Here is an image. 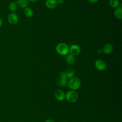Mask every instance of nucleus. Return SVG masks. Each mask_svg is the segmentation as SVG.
<instances>
[{"mask_svg":"<svg viewBox=\"0 0 122 122\" xmlns=\"http://www.w3.org/2000/svg\"><path fill=\"white\" fill-rule=\"evenodd\" d=\"M17 6L21 8H25L27 7L29 5V0H16L15 2Z\"/></svg>","mask_w":122,"mask_h":122,"instance_id":"10","label":"nucleus"},{"mask_svg":"<svg viewBox=\"0 0 122 122\" xmlns=\"http://www.w3.org/2000/svg\"><path fill=\"white\" fill-rule=\"evenodd\" d=\"M96 69L100 71L104 70L106 68V65L105 62L102 60L99 59L95 61L94 64Z\"/></svg>","mask_w":122,"mask_h":122,"instance_id":"5","label":"nucleus"},{"mask_svg":"<svg viewBox=\"0 0 122 122\" xmlns=\"http://www.w3.org/2000/svg\"><path fill=\"white\" fill-rule=\"evenodd\" d=\"M56 51L60 55H66L69 52V47L67 44L61 42L56 46Z\"/></svg>","mask_w":122,"mask_h":122,"instance_id":"1","label":"nucleus"},{"mask_svg":"<svg viewBox=\"0 0 122 122\" xmlns=\"http://www.w3.org/2000/svg\"><path fill=\"white\" fill-rule=\"evenodd\" d=\"M56 99L58 101H62L65 99V93L61 90H57L54 93Z\"/></svg>","mask_w":122,"mask_h":122,"instance_id":"7","label":"nucleus"},{"mask_svg":"<svg viewBox=\"0 0 122 122\" xmlns=\"http://www.w3.org/2000/svg\"><path fill=\"white\" fill-rule=\"evenodd\" d=\"M66 55L67 56L66 57L65 60H66L67 63L68 64H70V65L73 64L75 61L74 56L71 55V54H68Z\"/></svg>","mask_w":122,"mask_h":122,"instance_id":"13","label":"nucleus"},{"mask_svg":"<svg viewBox=\"0 0 122 122\" xmlns=\"http://www.w3.org/2000/svg\"><path fill=\"white\" fill-rule=\"evenodd\" d=\"M114 14L117 19L121 20L122 19V8L118 7L115 8L114 11Z\"/></svg>","mask_w":122,"mask_h":122,"instance_id":"11","label":"nucleus"},{"mask_svg":"<svg viewBox=\"0 0 122 122\" xmlns=\"http://www.w3.org/2000/svg\"><path fill=\"white\" fill-rule=\"evenodd\" d=\"M99 0H88V1L92 3H96V2H97Z\"/></svg>","mask_w":122,"mask_h":122,"instance_id":"20","label":"nucleus"},{"mask_svg":"<svg viewBox=\"0 0 122 122\" xmlns=\"http://www.w3.org/2000/svg\"><path fill=\"white\" fill-rule=\"evenodd\" d=\"M66 73L67 78H69V79H71V78H73L74 75V71H73V70H72L71 69H70V68L67 69V70H66Z\"/></svg>","mask_w":122,"mask_h":122,"instance_id":"16","label":"nucleus"},{"mask_svg":"<svg viewBox=\"0 0 122 122\" xmlns=\"http://www.w3.org/2000/svg\"><path fill=\"white\" fill-rule=\"evenodd\" d=\"M2 24H3V21L2 19L0 18V27L2 25Z\"/></svg>","mask_w":122,"mask_h":122,"instance_id":"22","label":"nucleus"},{"mask_svg":"<svg viewBox=\"0 0 122 122\" xmlns=\"http://www.w3.org/2000/svg\"><path fill=\"white\" fill-rule=\"evenodd\" d=\"M69 52L70 54L73 56H77L81 52L80 47L76 44L72 45L69 48Z\"/></svg>","mask_w":122,"mask_h":122,"instance_id":"6","label":"nucleus"},{"mask_svg":"<svg viewBox=\"0 0 122 122\" xmlns=\"http://www.w3.org/2000/svg\"><path fill=\"white\" fill-rule=\"evenodd\" d=\"M65 98L70 102H75L78 99V94L74 90H70L67 92Z\"/></svg>","mask_w":122,"mask_h":122,"instance_id":"3","label":"nucleus"},{"mask_svg":"<svg viewBox=\"0 0 122 122\" xmlns=\"http://www.w3.org/2000/svg\"><path fill=\"white\" fill-rule=\"evenodd\" d=\"M57 0H46L45 5L47 8L50 9H53L57 6Z\"/></svg>","mask_w":122,"mask_h":122,"instance_id":"8","label":"nucleus"},{"mask_svg":"<svg viewBox=\"0 0 122 122\" xmlns=\"http://www.w3.org/2000/svg\"><path fill=\"white\" fill-rule=\"evenodd\" d=\"M8 22L11 25L16 24L19 21V18L18 15L14 12H11L10 13L8 16Z\"/></svg>","mask_w":122,"mask_h":122,"instance_id":"4","label":"nucleus"},{"mask_svg":"<svg viewBox=\"0 0 122 122\" xmlns=\"http://www.w3.org/2000/svg\"><path fill=\"white\" fill-rule=\"evenodd\" d=\"M59 76H60V79H66L67 78V76H66V72H65V71L61 72L60 73Z\"/></svg>","mask_w":122,"mask_h":122,"instance_id":"18","label":"nucleus"},{"mask_svg":"<svg viewBox=\"0 0 122 122\" xmlns=\"http://www.w3.org/2000/svg\"><path fill=\"white\" fill-rule=\"evenodd\" d=\"M38 0H29V1H30L31 2H36L38 1Z\"/></svg>","mask_w":122,"mask_h":122,"instance_id":"23","label":"nucleus"},{"mask_svg":"<svg viewBox=\"0 0 122 122\" xmlns=\"http://www.w3.org/2000/svg\"><path fill=\"white\" fill-rule=\"evenodd\" d=\"M17 5L15 2H11L9 5V9L12 12H14L17 10Z\"/></svg>","mask_w":122,"mask_h":122,"instance_id":"15","label":"nucleus"},{"mask_svg":"<svg viewBox=\"0 0 122 122\" xmlns=\"http://www.w3.org/2000/svg\"><path fill=\"white\" fill-rule=\"evenodd\" d=\"M67 84L71 90L75 91L78 89L81 86V81L78 77H73L68 81Z\"/></svg>","mask_w":122,"mask_h":122,"instance_id":"2","label":"nucleus"},{"mask_svg":"<svg viewBox=\"0 0 122 122\" xmlns=\"http://www.w3.org/2000/svg\"></svg>","mask_w":122,"mask_h":122,"instance_id":"24","label":"nucleus"},{"mask_svg":"<svg viewBox=\"0 0 122 122\" xmlns=\"http://www.w3.org/2000/svg\"><path fill=\"white\" fill-rule=\"evenodd\" d=\"M64 1V0H57V3H59L60 4H62Z\"/></svg>","mask_w":122,"mask_h":122,"instance_id":"19","label":"nucleus"},{"mask_svg":"<svg viewBox=\"0 0 122 122\" xmlns=\"http://www.w3.org/2000/svg\"><path fill=\"white\" fill-rule=\"evenodd\" d=\"M45 122H54L53 121V120L51 119H48L45 121Z\"/></svg>","mask_w":122,"mask_h":122,"instance_id":"21","label":"nucleus"},{"mask_svg":"<svg viewBox=\"0 0 122 122\" xmlns=\"http://www.w3.org/2000/svg\"><path fill=\"white\" fill-rule=\"evenodd\" d=\"M109 5L111 7L113 8H116L119 6V0H109Z\"/></svg>","mask_w":122,"mask_h":122,"instance_id":"14","label":"nucleus"},{"mask_svg":"<svg viewBox=\"0 0 122 122\" xmlns=\"http://www.w3.org/2000/svg\"><path fill=\"white\" fill-rule=\"evenodd\" d=\"M113 46L110 43L106 44L103 47L102 51L105 54H109L113 51Z\"/></svg>","mask_w":122,"mask_h":122,"instance_id":"9","label":"nucleus"},{"mask_svg":"<svg viewBox=\"0 0 122 122\" xmlns=\"http://www.w3.org/2000/svg\"><path fill=\"white\" fill-rule=\"evenodd\" d=\"M67 83H68V81H67V79H60V80H59V81H58V84L59 85V86H61V87L66 86Z\"/></svg>","mask_w":122,"mask_h":122,"instance_id":"17","label":"nucleus"},{"mask_svg":"<svg viewBox=\"0 0 122 122\" xmlns=\"http://www.w3.org/2000/svg\"><path fill=\"white\" fill-rule=\"evenodd\" d=\"M120 0V1H121V0Z\"/></svg>","mask_w":122,"mask_h":122,"instance_id":"25","label":"nucleus"},{"mask_svg":"<svg viewBox=\"0 0 122 122\" xmlns=\"http://www.w3.org/2000/svg\"><path fill=\"white\" fill-rule=\"evenodd\" d=\"M24 14L28 18H31L34 15V12L32 9L29 7H26L24 9Z\"/></svg>","mask_w":122,"mask_h":122,"instance_id":"12","label":"nucleus"}]
</instances>
